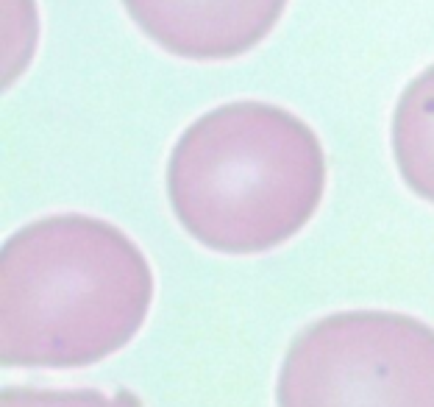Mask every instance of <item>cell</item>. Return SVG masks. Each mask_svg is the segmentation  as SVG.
Masks as SVG:
<instances>
[{"mask_svg": "<svg viewBox=\"0 0 434 407\" xmlns=\"http://www.w3.org/2000/svg\"><path fill=\"white\" fill-rule=\"evenodd\" d=\"M150 302V265L126 232L89 215L34 221L0 248V360L92 366L140 332Z\"/></svg>", "mask_w": 434, "mask_h": 407, "instance_id": "obj_1", "label": "cell"}, {"mask_svg": "<svg viewBox=\"0 0 434 407\" xmlns=\"http://www.w3.org/2000/svg\"><path fill=\"white\" fill-rule=\"evenodd\" d=\"M326 157L292 112L237 101L198 117L173 146L167 195L178 224L220 254H259L295 238L317 212Z\"/></svg>", "mask_w": 434, "mask_h": 407, "instance_id": "obj_2", "label": "cell"}, {"mask_svg": "<svg viewBox=\"0 0 434 407\" xmlns=\"http://www.w3.org/2000/svg\"><path fill=\"white\" fill-rule=\"evenodd\" d=\"M279 407H434V326L390 310H346L289 343Z\"/></svg>", "mask_w": 434, "mask_h": 407, "instance_id": "obj_3", "label": "cell"}, {"mask_svg": "<svg viewBox=\"0 0 434 407\" xmlns=\"http://www.w3.org/2000/svg\"><path fill=\"white\" fill-rule=\"evenodd\" d=\"M145 37L178 59L223 62L256 48L287 0H123Z\"/></svg>", "mask_w": 434, "mask_h": 407, "instance_id": "obj_4", "label": "cell"}, {"mask_svg": "<svg viewBox=\"0 0 434 407\" xmlns=\"http://www.w3.org/2000/svg\"><path fill=\"white\" fill-rule=\"evenodd\" d=\"M393 157L404 184L434 204V65L412 79L395 103Z\"/></svg>", "mask_w": 434, "mask_h": 407, "instance_id": "obj_5", "label": "cell"}, {"mask_svg": "<svg viewBox=\"0 0 434 407\" xmlns=\"http://www.w3.org/2000/svg\"><path fill=\"white\" fill-rule=\"evenodd\" d=\"M0 407H143L131 391H53V388H6L0 394Z\"/></svg>", "mask_w": 434, "mask_h": 407, "instance_id": "obj_6", "label": "cell"}, {"mask_svg": "<svg viewBox=\"0 0 434 407\" xmlns=\"http://www.w3.org/2000/svg\"><path fill=\"white\" fill-rule=\"evenodd\" d=\"M6 6V53H3V70L6 84L17 79V73L25 67L28 56L37 48V8L31 0H3Z\"/></svg>", "mask_w": 434, "mask_h": 407, "instance_id": "obj_7", "label": "cell"}]
</instances>
